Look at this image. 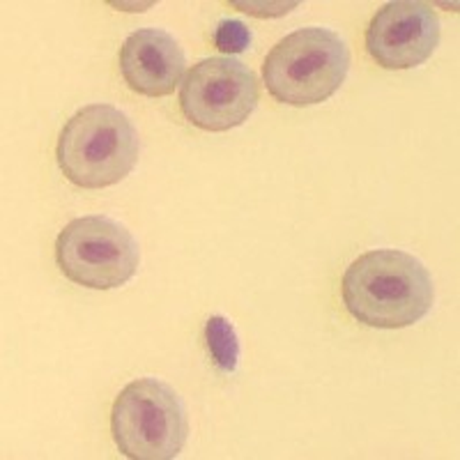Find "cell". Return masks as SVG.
Here are the masks:
<instances>
[{
    "label": "cell",
    "instance_id": "6da1fadb",
    "mask_svg": "<svg viewBox=\"0 0 460 460\" xmlns=\"http://www.w3.org/2000/svg\"><path fill=\"white\" fill-rule=\"evenodd\" d=\"M345 309L357 323L376 330H402L433 309V277L419 258L398 249H376L345 270Z\"/></svg>",
    "mask_w": 460,
    "mask_h": 460
},
{
    "label": "cell",
    "instance_id": "7a4b0ae2",
    "mask_svg": "<svg viewBox=\"0 0 460 460\" xmlns=\"http://www.w3.org/2000/svg\"><path fill=\"white\" fill-rule=\"evenodd\" d=\"M138 152L137 127L118 106L90 104L76 111L63 127L56 157L72 184L104 189L131 175Z\"/></svg>",
    "mask_w": 460,
    "mask_h": 460
},
{
    "label": "cell",
    "instance_id": "3957f363",
    "mask_svg": "<svg viewBox=\"0 0 460 460\" xmlns=\"http://www.w3.org/2000/svg\"><path fill=\"white\" fill-rule=\"evenodd\" d=\"M350 72V49L330 28H299L262 65L267 93L288 106H315L336 94Z\"/></svg>",
    "mask_w": 460,
    "mask_h": 460
},
{
    "label": "cell",
    "instance_id": "277c9868",
    "mask_svg": "<svg viewBox=\"0 0 460 460\" xmlns=\"http://www.w3.org/2000/svg\"><path fill=\"white\" fill-rule=\"evenodd\" d=\"M115 447L134 460H172L182 454L189 419L180 394L157 377L129 382L111 410Z\"/></svg>",
    "mask_w": 460,
    "mask_h": 460
},
{
    "label": "cell",
    "instance_id": "5b68a950",
    "mask_svg": "<svg viewBox=\"0 0 460 460\" xmlns=\"http://www.w3.org/2000/svg\"><path fill=\"white\" fill-rule=\"evenodd\" d=\"M56 262L76 286L113 290L137 277L141 249L120 221L106 215L69 221L56 240Z\"/></svg>",
    "mask_w": 460,
    "mask_h": 460
},
{
    "label": "cell",
    "instance_id": "8992f818",
    "mask_svg": "<svg viewBox=\"0 0 460 460\" xmlns=\"http://www.w3.org/2000/svg\"><path fill=\"white\" fill-rule=\"evenodd\" d=\"M261 102L256 74L235 58H208L194 65L180 90L184 118L203 131L244 125Z\"/></svg>",
    "mask_w": 460,
    "mask_h": 460
},
{
    "label": "cell",
    "instance_id": "52a82bcc",
    "mask_svg": "<svg viewBox=\"0 0 460 460\" xmlns=\"http://www.w3.org/2000/svg\"><path fill=\"white\" fill-rule=\"evenodd\" d=\"M439 19L426 3L398 0L373 16L367 28V51L380 67L401 72L424 65L439 44Z\"/></svg>",
    "mask_w": 460,
    "mask_h": 460
},
{
    "label": "cell",
    "instance_id": "ba28073f",
    "mask_svg": "<svg viewBox=\"0 0 460 460\" xmlns=\"http://www.w3.org/2000/svg\"><path fill=\"white\" fill-rule=\"evenodd\" d=\"M120 72L134 93L146 97H166L182 84L187 56L171 32L143 28L131 32L122 44Z\"/></svg>",
    "mask_w": 460,
    "mask_h": 460
},
{
    "label": "cell",
    "instance_id": "9c48e42d",
    "mask_svg": "<svg viewBox=\"0 0 460 460\" xmlns=\"http://www.w3.org/2000/svg\"><path fill=\"white\" fill-rule=\"evenodd\" d=\"M205 343L217 368L226 376H233L240 364V339L233 323L224 315H212L205 323Z\"/></svg>",
    "mask_w": 460,
    "mask_h": 460
},
{
    "label": "cell",
    "instance_id": "30bf717a",
    "mask_svg": "<svg viewBox=\"0 0 460 460\" xmlns=\"http://www.w3.org/2000/svg\"><path fill=\"white\" fill-rule=\"evenodd\" d=\"M215 44L224 53H242L252 44V31L242 22H221L215 32Z\"/></svg>",
    "mask_w": 460,
    "mask_h": 460
},
{
    "label": "cell",
    "instance_id": "8fae6325",
    "mask_svg": "<svg viewBox=\"0 0 460 460\" xmlns=\"http://www.w3.org/2000/svg\"><path fill=\"white\" fill-rule=\"evenodd\" d=\"M233 7L246 12V14H256V16H281L286 12L295 10L297 3H277V5H265V3H233Z\"/></svg>",
    "mask_w": 460,
    "mask_h": 460
}]
</instances>
